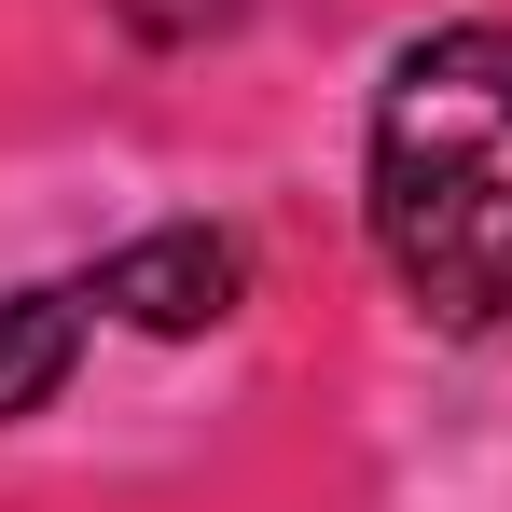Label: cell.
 Segmentation results:
<instances>
[{
	"label": "cell",
	"instance_id": "obj_2",
	"mask_svg": "<svg viewBox=\"0 0 512 512\" xmlns=\"http://www.w3.org/2000/svg\"><path fill=\"white\" fill-rule=\"evenodd\" d=\"M97 319H111V305H97V263H84V277H42V291H14V305H0V429L70 374V346H84Z\"/></svg>",
	"mask_w": 512,
	"mask_h": 512
},
{
	"label": "cell",
	"instance_id": "obj_1",
	"mask_svg": "<svg viewBox=\"0 0 512 512\" xmlns=\"http://www.w3.org/2000/svg\"><path fill=\"white\" fill-rule=\"evenodd\" d=\"M360 222L429 333L512 346V28H416L360 125Z\"/></svg>",
	"mask_w": 512,
	"mask_h": 512
}]
</instances>
